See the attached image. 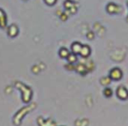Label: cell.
<instances>
[{
  "label": "cell",
  "mask_w": 128,
  "mask_h": 126,
  "mask_svg": "<svg viewBox=\"0 0 128 126\" xmlns=\"http://www.w3.org/2000/svg\"><path fill=\"white\" fill-rule=\"evenodd\" d=\"M110 76H112V78H114V79H118V78H121V71H119L118 69H115L112 71Z\"/></svg>",
  "instance_id": "obj_1"
},
{
  "label": "cell",
  "mask_w": 128,
  "mask_h": 126,
  "mask_svg": "<svg viewBox=\"0 0 128 126\" xmlns=\"http://www.w3.org/2000/svg\"><path fill=\"white\" fill-rule=\"evenodd\" d=\"M118 91H119V92H121V94H120V93H118V95L119 97L123 98V99H124V98H126V96L128 95V93L126 92V89L123 88V87H121V88H118Z\"/></svg>",
  "instance_id": "obj_2"
},
{
  "label": "cell",
  "mask_w": 128,
  "mask_h": 126,
  "mask_svg": "<svg viewBox=\"0 0 128 126\" xmlns=\"http://www.w3.org/2000/svg\"><path fill=\"white\" fill-rule=\"evenodd\" d=\"M45 2H46L48 6H52V5H54L56 2V0H45Z\"/></svg>",
  "instance_id": "obj_3"
}]
</instances>
